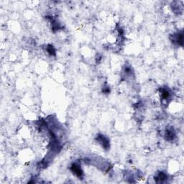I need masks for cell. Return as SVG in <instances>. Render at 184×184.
I'll use <instances>...</instances> for the list:
<instances>
[{"label":"cell","instance_id":"cell-7","mask_svg":"<svg viewBox=\"0 0 184 184\" xmlns=\"http://www.w3.org/2000/svg\"><path fill=\"white\" fill-rule=\"evenodd\" d=\"M47 52H48L50 56H55V54H56V50H55L53 45H48V46L47 47Z\"/></svg>","mask_w":184,"mask_h":184},{"label":"cell","instance_id":"cell-4","mask_svg":"<svg viewBox=\"0 0 184 184\" xmlns=\"http://www.w3.org/2000/svg\"><path fill=\"white\" fill-rule=\"evenodd\" d=\"M170 92L166 88H163L160 89V99L163 101H167L170 98Z\"/></svg>","mask_w":184,"mask_h":184},{"label":"cell","instance_id":"cell-6","mask_svg":"<svg viewBox=\"0 0 184 184\" xmlns=\"http://www.w3.org/2000/svg\"><path fill=\"white\" fill-rule=\"evenodd\" d=\"M165 136L167 140H173L176 137V132H175L173 129L168 128L165 131Z\"/></svg>","mask_w":184,"mask_h":184},{"label":"cell","instance_id":"cell-5","mask_svg":"<svg viewBox=\"0 0 184 184\" xmlns=\"http://www.w3.org/2000/svg\"><path fill=\"white\" fill-rule=\"evenodd\" d=\"M167 179V176L165 173L160 172L155 176V181L157 183H163Z\"/></svg>","mask_w":184,"mask_h":184},{"label":"cell","instance_id":"cell-2","mask_svg":"<svg viewBox=\"0 0 184 184\" xmlns=\"http://www.w3.org/2000/svg\"><path fill=\"white\" fill-rule=\"evenodd\" d=\"M71 170L73 173L75 175V176H77V177L81 178L82 177V176H83V170H82L81 166L76 163L73 164V165H71Z\"/></svg>","mask_w":184,"mask_h":184},{"label":"cell","instance_id":"cell-3","mask_svg":"<svg viewBox=\"0 0 184 184\" xmlns=\"http://www.w3.org/2000/svg\"><path fill=\"white\" fill-rule=\"evenodd\" d=\"M173 43H176V44L182 46L183 43V32H178V33L174 34L173 35Z\"/></svg>","mask_w":184,"mask_h":184},{"label":"cell","instance_id":"cell-1","mask_svg":"<svg viewBox=\"0 0 184 184\" xmlns=\"http://www.w3.org/2000/svg\"><path fill=\"white\" fill-rule=\"evenodd\" d=\"M96 140L99 143V145H101L103 147V148L107 150L109 147V140L105 136L102 135V134H99L96 137Z\"/></svg>","mask_w":184,"mask_h":184}]
</instances>
